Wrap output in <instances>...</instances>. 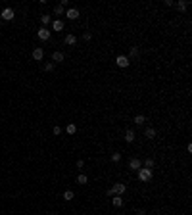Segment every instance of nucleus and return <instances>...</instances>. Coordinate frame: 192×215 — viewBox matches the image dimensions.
<instances>
[{"label":"nucleus","mask_w":192,"mask_h":215,"mask_svg":"<svg viewBox=\"0 0 192 215\" xmlns=\"http://www.w3.org/2000/svg\"><path fill=\"white\" fill-rule=\"evenodd\" d=\"M52 29L54 31H62L64 29V21L62 19H54V21H52Z\"/></svg>","instance_id":"nucleus-12"},{"label":"nucleus","mask_w":192,"mask_h":215,"mask_svg":"<svg viewBox=\"0 0 192 215\" xmlns=\"http://www.w3.org/2000/svg\"><path fill=\"white\" fill-rule=\"evenodd\" d=\"M144 123H146L144 115H134V125H144Z\"/></svg>","instance_id":"nucleus-19"},{"label":"nucleus","mask_w":192,"mask_h":215,"mask_svg":"<svg viewBox=\"0 0 192 215\" xmlns=\"http://www.w3.org/2000/svg\"><path fill=\"white\" fill-rule=\"evenodd\" d=\"M65 44H69V46H75V44H77V36L71 35V33L65 35Z\"/></svg>","instance_id":"nucleus-11"},{"label":"nucleus","mask_w":192,"mask_h":215,"mask_svg":"<svg viewBox=\"0 0 192 215\" xmlns=\"http://www.w3.org/2000/svg\"><path fill=\"white\" fill-rule=\"evenodd\" d=\"M54 14H56V15H64V14H65V8L62 6V4H58V6L54 8Z\"/></svg>","instance_id":"nucleus-20"},{"label":"nucleus","mask_w":192,"mask_h":215,"mask_svg":"<svg viewBox=\"0 0 192 215\" xmlns=\"http://www.w3.org/2000/svg\"><path fill=\"white\" fill-rule=\"evenodd\" d=\"M52 60H54V63H60V62H64L65 60V56H64V52H60V50H56L54 54H52Z\"/></svg>","instance_id":"nucleus-9"},{"label":"nucleus","mask_w":192,"mask_h":215,"mask_svg":"<svg viewBox=\"0 0 192 215\" xmlns=\"http://www.w3.org/2000/svg\"><path fill=\"white\" fill-rule=\"evenodd\" d=\"M77 182H79V184H87V182H88V177L87 175H79V177H77Z\"/></svg>","instance_id":"nucleus-22"},{"label":"nucleus","mask_w":192,"mask_h":215,"mask_svg":"<svg viewBox=\"0 0 192 215\" xmlns=\"http://www.w3.org/2000/svg\"><path fill=\"white\" fill-rule=\"evenodd\" d=\"M52 131H54V135H56V136H60V135H62V127H60V125H56V127L52 129Z\"/></svg>","instance_id":"nucleus-27"},{"label":"nucleus","mask_w":192,"mask_h":215,"mask_svg":"<svg viewBox=\"0 0 192 215\" xmlns=\"http://www.w3.org/2000/svg\"><path fill=\"white\" fill-rule=\"evenodd\" d=\"M152 177H154V171H152V169H144V167L138 169V179H140L142 182L152 181Z\"/></svg>","instance_id":"nucleus-1"},{"label":"nucleus","mask_w":192,"mask_h":215,"mask_svg":"<svg viewBox=\"0 0 192 215\" xmlns=\"http://www.w3.org/2000/svg\"><path fill=\"white\" fill-rule=\"evenodd\" d=\"M140 167H142V161L137 160V157H133V160L129 161V169H133V171H138Z\"/></svg>","instance_id":"nucleus-6"},{"label":"nucleus","mask_w":192,"mask_h":215,"mask_svg":"<svg viewBox=\"0 0 192 215\" xmlns=\"http://www.w3.org/2000/svg\"><path fill=\"white\" fill-rule=\"evenodd\" d=\"M134 215H146V211H144V209H137V211H134Z\"/></svg>","instance_id":"nucleus-29"},{"label":"nucleus","mask_w":192,"mask_h":215,"mask_svg":"<svg viewBox=\"0 0 192 215\" xmlns=\"http://www.w3.org/2000/svg\"><path fill=\"white\" fill-rule=\"evenodd\" d=\"M14 17H15V14H14L12 8H6V10L2 12V19H4V21H12Z\"/></svg>","instance_id":"nucleus-4"},{"label":"nucleus","mask_w":192,"mask_h":215,"mask_svg":"<svg viewBox=\"0 0 192 215\" xmlns=\"http://www.w3.org/2000/svg\"><path fill=\"white\" fill-rule=\"evenodd\" d=\"M112 204L115 206V208H121V206H123L125 202H123V198H121V196H117V194H115V196L112 198Z\"/></svg>","instance_id":"nucleus-13"},{"label":"nucleus","mask_w":192,"mask_h":215,"mask_svg":"<svg viewBox=\"0 0 192 215\" xmlns=\"http://www.w3.org/2000/svg\"><path fill=\"white\" fill-rule=\"evenodd\" d=\"M142 165H144V169H154V165H156V163H154V160H150V157H148Z\"/></svg>","instance_id":"nucleus-21"},{"label":"nucleus","mask_w":192,"mask_h":215,"mask_svg":"<svg viewBox=\"0 0 192 215\" xmlns=\"http://www.w3.org/2000/svg\"><path fill=\"white\" fill-rule=\"evenodd\" d=\"M42 58H44V50L42 48H35V50H33V60H35V62H40Z\"/></svg>","instance_id":"nucleus-7"},{"label":"nucleus","mask_w":192,"mask_h":215,"mask_svg":"<svg viewBox=\"0 0 192 215\" xmlns=\"http://www.w3.org/2000/svg\"><path fill=\"white\" fill-rule=\"evenodd\" d=\"M115 63H117V66H119V67H129V58H127V56H117V58H115Z\"/></svg>","instance_id":"nucleus-5"},{"label":"nucleus","mask_w":192,"mask_h":215,"mask_svg":"<svg viewBox=\"0 0 192 215\" xmlns=\"http://www.w3.org/2000/svg\"><path fill=\"white\" fill-rule=\"evenodd\" d=\"M175 6H177V10H179V12H186V8H188V2H185V0H181V2H177Z\"/></svg>","instance_id":"nucleus-15"},{"label":"nucleus","mask_w":192,"mask_h":215,"mask_svg":"<svg viewBox=\"0 0 192 215\" xmlns=\"http://www.w3.org/2000/svg\"><path fill=\"white\" fill-rule=\"evenodd\" d=\"M73 198H75V194H73V190H65V192H64V200L71 202Z\"/></svg>","instance_id":"nucleus-18"},{"label":"nucleus","mask_w":192,"mask_h":215,"mask_svg":"<svg viewBox=\"0 0 192 215\" xmlns=\"http://www.w3.org/2000/svg\"><path fill=\"white\" fill-rule=\"evenodd\" d=\"M134 138H137V135H134V131L133 129H127V131H125V142H134Z\"/></svg>","instance_id":"nucleus-8"},{"label":"nucleus","mask_w":192,"mask_h":215,"mask_svg":"<svg viewBox=\"0 0 192 215\" xmlns=\"http://www.w3.org/2000/svg\"><path fill=\"white\" fill-rule=\"evenodd\" d=\"M119 160H121V154H119V152L112 154V161H113V163H117V161H119Z\"/></svg>","instance_id":"nucleus-25"},{"label":"nucleus","mask_w":192,"mask_h":215,"mask_svg":"<svg viewBox=\"0 0 192 215\" xmlns=\"http://www.w3.org/2000/svg\"><path fill=\"white\" fill-rule=\"evenodd\" d=\"M113 194H117V196H121V194H125V190H127V186L123 184V182H115V184L112 186Z\"/></svg>","instance_id":"nucleus-2"},{"label":"nucleus","mask_w":192,"mask_h":215,"mask_svg":"<svg viewBox=\"0 0 192 215\" xmlns=\"http://www.w3.org/2000/svg\"><path fill=\"white\" fill-rule=\"evenodd\" d=\"M144 135H146V138H156V129H152V127H150V129H146V131H144Z\"/></svg>","instance_id":"nucleus-17"},{"label":"nucleus","mask_w":192,"mask_h":215,"mask_svg":"<svg viewBox=\"0 0 192 215\" xmlns=\"http://www.w3.org/2000/svg\"><path fill=\"white\" fill-rule=\"evenodd\" d=\"M50 29H46V27H40V29H39V33H37V36H39V39L40 40H48V39H50Z\"/></svg>","instance_id":"nucleus-3"},{"label":"nucleus","mask_w":192,"mask_h":215,"mask_svg":"<svg viewBox=\"0 0 192 215\" xmlns=\"http://www.w3.org/2000/svg\"><path fill=\"white\" fill-rule=\"evenodd\" d=\"M83 39H85V40L88 42V40L92 39V33H91V31H85V33H83Z\"/></svg>","instance_id":"nucleus-26"},{"label":"nucleus","mask_w":192,"mask_h":215,"mask_svg":"<svg viewBox=\"0 0 192 215\" xmlns=\"http://www.w3.org/2000/svg\"><path fill=\"white\" fill-rule=\"evenodd\" d=\"M138 54H140L138 46H131V48H129V56H127V58H137Z\"/></svg>","instance_id":"nucleus-14"},{"label":"nucleus","mask_w":192,"mask_h":215,"mask_svg":"<svg viewBox=\"0 0 192 215\" xmlns=\"http://www.w3.org/2000/svg\"><path fill=\"white\" fill-rule=\"evenodd\" d=\"M40 23H42V25H48V23H52L50 15H40Z\"/></svg>","instance_id":"nucleus-23"},{"label":"nucleus","mask_w":192,"mask_h":215,"mask_svg":"<svg viewBox=\"0 0 192 215\" xmlns=\"http://www.w3.org/2000/svg\"><path fill=\"white\" fill-rule=\"evenodd\" d=\"M54 66H56L54 62H48V63H44V71H52V69H54Z\"/></svg>","instance_id":"nucleus-24"},{"label":"nucleus","mask_w":192,"mask_h":215,"mask_svg":"<svg viewBox=\"0 0 192 215\" xmlns=\"http://www.w3.org/2000/svg\"><path fill=\"white\" fill-rule=\"evenodd\" d=\"M65 15H67L69 19H77L79 17V10H77V8H69V10L65 12Z\"/></svg>","instance_id":"nucleus-10"},{"label":"nucleus","mask_w":192,"mask_h":215,"mask_svg":"<svg viewBox=\"0 0 192 215\" xmlns=\"http://www.w3.org/2000/svg\"><path fill=\"white\" fill-rule=\"evenodd\" d=\"M75 165H77V169H83V167H85V161H83V160H77Z\"/></svg>","instance_id":"nucleus-28"},{"label":"nucleus","mask_w":192,"mask_h":215,"mask_svg":"<svg viewBox=\"0 0 192 215\" xmlns=\"http://www.w3.org/2000/svg\"><path fill=\"white\" fill-rule=\"evenodd\" d=\"M65 131H67V135H75V133H77V125L75 123H69L67 127H65Z\"/></svg>","instance_id":"nucleus-16"}]
</instances>
